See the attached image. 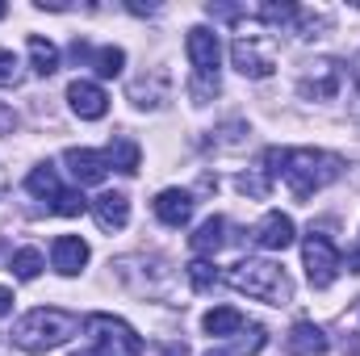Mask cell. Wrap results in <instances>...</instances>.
<instances>
[{"mask_svg":"<svg viewBox=\"0 0 360 356\" xmlns=\"http://www.w3.org/2000/svg\"><path fill=\"white\" fill-rule=\"evenodd\" d=\"M89 68H96L101 80H113V76H122V68H126V51H122V46H96L89 55Z\"/></svg>","mask_w":360,"mask_h":356,"instance_id":"cell-22","label":"cell"},{"mask_svg":"<svg viewBox=\"0 0 360 356\" xmlns=\"http://www.w3.org/2000/svg\"><path fill=\"white\" fill-rule=\"evenodd\" d=\"M13 302H17V298H13V289H4V285H0V319L13 310Z\"/></svg>","mask_w":360,"mask_h":356,"instance_id":"cell-31","label":"cell"},{"mask_svg":"<svg viewBox=\"0 0 360 356\" xmlns=\"http://www.w3.org/2000/svg\"><path fill=\"white\" fill-rule=\"evenodd\" d=\"M264 164H269L264 168L269 180H285V189L297 201H310L319 189L344 177V160L331 151H319V147H269Z\"/></svg>","mask_w":360,"mask_h":356,"instance_id":"cell-1","label":"cell"},{"mask_svg":"<svg viewBox=\"0 0 360 356\" xmlns=\"http://www.w3.org/2000/svg\"><path fill=\"white\" fill-rule=\"evenodd\" d=\"M348 268H352V272H360V252H352V256H348Z\"/></svg>","mask_w":360,"mask_h":356,"instance_id":"cell-33","label":"cell"},{"mask_svg":"<svg viewBox=\"0 0 360 356\" xmlns=\"http://www.w3.org/2000/svg\"><path fill=\"white\" fill-rule=\"evenodd\" d=\"M226 281H231L239 293H248V298H256V302H269V306H289V302H293V281H289V272L281 265H272V260H239V265L226 272Z\"/></svg>","mask_w":360,"mask_h":356,"instance_id":"cell-3","label":"cell"},{"mask_svg":"<svg viewBox=\"0 0 360 356\" xmlns=\"http://www.w3.org/2000/svg\"><path fill=\"white\" fill-rule=\"evenodd\" d=\"M184 51H188V63H193V76H197V80H218L222 46H218V34H214V30L193 25L188 38H184Z\"/></svg>","mask_w":360,"mask_h":356,"instance_id":"cell-8","label":"cell"},{"mask_svg":"<svg viewBox=\"0 0 360 356\" xmlns=\"http://www.w3.org/2000/svg\"><path fill=\"white\" fill-rule=\"evenodd\" d=\"M205 356H231V352H222V348H218V352H205Z\"/></svg>","mask_w":360,"mask_h":356,"instance_id":"cell-35","label":"cell"},{"mask_svg":"<svg viewBox=\"0 0 360 356\" xmlns=\"http://www.w3.org/2000/svg\"><path fill=\"white\" fill-rule=\"evenodd\" d=\"M139 160H143V151H139V143H130L126 134H117V139L105 147V164L117 168V172H126V177L139 172Z\"/></svg>","mask_w":360,"mask_h":356,"instance_id":"cell-19","label":"cell"},{"mask_svg":"<svg viewBox=\"0 0 360 356\" xmlns=\"http://www.w3.org/2000/svg\"><path fill=\"white\" fill-rule=\"evenodd\" d=\"M201 327H205L210 336H239L248 323H243V314H239L235 306H214V310L201 319Z\"/></svg>","mask_w":360,"mask_h":356,"instance_id":"cell-21","label":"cell"},{"mask_svg":"<svg viewBox=\"0 0 360 356\" xmlns=\"http://www.w3.org/2000/svg\"><path fill=\"white\" fill-rule=\"evenodd\" d=\"M92 218H96V227L101 231H122L126 222H130V201H126V193H101L96 201H89Z\"/></svg>","mask_w":360,"mask_h":356,"instance_id":"cell-13","label":"cell"},{"mask_svg":"<svg viewBox=\"0 0 360 356\" xmlns=\"http://www.w3.org/2000/svg\"><path fill=\"white\" fill-rule=\"evenodd\" d=\"M239 189H243L248 197L264 201V197H269V189H272V180H269V172H243V177H239Z\"/></svg>","mask_w":360,"mask_h":356,"instance_id":"cell-27","label":"cell"},{"mask_svg":"<svg viewBox=\"0 0 360 356\" xmlns=\"http://www.w3.org/2000/svg\"><path fill=\"white\" fill-rule=\"evenodd\" d=\"M340 89H344V63H335V59L310 63L306 76H302V84H297V92H302L306 101H331Z\"/></svg>","mask_w":360,"mask_h":356,"instance_id":"cell-9","label":"cell"},{"mask_svg":"<svg viewBox=\"0 0 360 356\" xmlns=\"http://www.w3.org/2000/svg\"><path fill=\"white\" fill-rule=\"evenodd\" d=\"M205 13H210V17H218V21H239V17H243V8H239V4H205Z\"/></svg>","mask_w":360,"mask_h":356,"instance_id":"cell-29","label":"cell"},{"mask_svg":"<svg viewBox=\"0 0 360 356\" xmlns=\"http://www.w3.org/2000/svg\"><path fill=\"white\" fill-rule=\"evenodd\" d=\"M256 243H260L264 252H285V248L293 243V218L281 214V210L264 214L260 227H256Z\"/></svg>","mask_w":360,"mask_h":356,"instance_id":"cell-14","label":"cell"},{"mask_svg":"<svg viewBox=\"0 0 360 356\" xmlns=\"http://www.w3.org/2000/svg\"><path fill=\"white\" fill-rule=\"evenodd\" d=\"M8 268H13L17 281H34V276L42 272V252H38V248H21V252H13Z\"/></svg>","mask_w":360,"mask_h":356,"instance_id":"cell-24","label":"cell"},{"mask_svg":"<svg viewBox=\"0 0 360 356\" xmlns=\"http://www.w3.org/2000/svg\"><path fill=\"white\" fill-rule=\"evenodd\" d=\"M76 331H80V319H76V314L55 310V306H38V310L21 314V319L13 323V336H8V340H13V348L38 356V352H51V348L68 344Z\"/></svg>","mask_w":360,"mask_h":356,"instance_id":"cell-2","label":"cell"},{"mask_svg":"<svg viewBox=\"0 0 360 356\" xmlns=\"http://www.w3.org/2000/svg\"><path fill=\"white\" fill-rule=\"evenodd\" d=\"M25 51H30V63H34V76H55L59 72V46L51 42V38H42V34H30L25 38Z\"/></svg>","mask_w":360,"mask_h":356,"instance_id":"cell-17","label":"cell"},{"mask_svg":"<svg viewBox=\"0 0 360 356\" xmlns=\"http://www.w3.org/2000/svg\"><path fill=\"white\" fill-rule=\"evenodd\" d=\"M63 164H68V172L80 180V184H101L105 172H109L105 155L101 151H89V147H68L63 151Z\"/></svg>","mask_w":360,"mask_h":356,"instance_id":"cell-11","label":"cell"},{"mask_svg":"<svg viewBox=\"0 0 360 356\" xmlns=\"http://www.w3.org/2000/svg\"><path fill=\"white\" fill-rule=\"evenodd\" d=\"M130 101H134L139 109H155V105H164V101H168V72H155L151 80H147V76L134 80V84H130Z\"/></svg>","mask_w":360,"mask_h":356,"instance_id":"cell-18","label":"cell"},{"mask_svg":"<svg viewBox=\"0 0 360 356\" xmlns=\"http://www.w3.org/2000/svg\"><path fill=\"white\" fill-rule=\"evenodd\" d=\"M84 331L92 340L89 356H143V340L134 336V327L113 319V314H89Z\"/></svg>","mask_w":360,"mask_h":356,"instance_id":"cell-4","label":"cell"},{"mask_svg":"<svg viewBox=\"0 0 360 356\" xmlns=\"http://www.w3.org/2000/svg\"><path fill=\"white\" fill-rule=\"evenodd\" d=\"M260 17L276 25L281 34H289V30H297V21H302V8L297 4H289V0H281V4H260Z\"/></svg>","mask_w":360,"mask_h":356,"instance_id":"cell-23","label":"cell"},{"mask_svg":"<svg viewBox=\"0 0 360 356\" xmlns=\"http://www.w3.org/2000/svg\"><path fill=\"white\" fill-rule=\"evenodd\" d=\"M25 189H30L34 197H46V201H51V210H55V214H63V218H76V214H84V210H89V197H84V193L63 189L51 164H38V168L25 177Z\"/></svg>","mask_w":360,"mask_h":356,"instance_id":"cell-5","label":"cell"},{"mask_svg":"<svg viewBox=\"0 0 360 356\" xmlns=\"http://www.w3.org/2000/svg\"><path fill=\"white\" fill-rule=\"evenodd\" d=\"M51 265L59 268L63 276H76L80 268L89 265V243H84L80 235H59V239L51 243Z\"/></svg>","mask_w":360,"mask_h":356,"instance_id":"cell-12","label":"cell"},{"mask_svg":"<svg viewBox=\"0 0 360 356\" xmlns=\"http://www.w3.org/2000/svg\"><path fill=\"white\" fill-rule=\"evenodd\" d=\"M239 336H243V340L235 344V356H260L264 352V344H269V331H264L260 323H252V327L239 331Z\"/></svg>","mask_w":360,"mask_h":356,"instance_id":"cell-25","label":"cell"},{"mask_svg":"<svg viewBox=\"0 0 360 356\" xmlns=\"http://www.w3.org/2000/svg\"><path fill=\"white\" fill-rule=\"evenodd\" d=\"M222 231H226V222H222L218 214H214V218H205V222L193 231V239H188V243H193V252H197L201 260H205V256H214V252L226 243V235H222Z\"/></svg>","mask_w":360,"mask_h":356,"instance_id":"cell-20","label":"cell"},{"mask_svg":"<svg viewBox=\"0 0 360 356\" xmlns=\"http://www.w3.org/2000/svg\"><path fill=\"white\" fill-rule=\"evenodd\" d=\"M285 348L293 356H327V336H323V327H314V323H293L289 327V336H285Z\"/></svg>","mask_w":360,"mask_h":356,"instance_id":"cell-16","label":"cell"},{"mask_svg":"<svg viewBox=\"0 0 360 356\" xmlns=\"http://www.w3.org/2000/svg\"><path fill=\"white\" fill-rule=\"evenodd\" d=\"M155 218H160L164 227H184V222L193 218V193H184V189H164V193L155 197Z\"/></svg>","mask_w":360,"mask_h":356,"instance_id":"cell-15","label":"cell"},{"mask_svg":"<svg viewBox=\"0 0 360 356\" xmlns=\"http://www.w3.org/2000/svg\"><path fill=\"white\" fill-rule=\"evenodd\" d=\"M302 260H306V276H310L314 289H331L335 276H340V268H344L340 252H335V243H331L327 235H319V231L306 235V243H302Z\"/></svg>","mask_w":360,"mask_h":356,"instance_id":"cell-6","label":"cell"},{"mask_svg":"<svg viewBox=\"0 0 360 356\" xmlns=\"http://www.w3.org/2000/svg\"><path fill=\"white\" fill-rule=\"evenodd\" d=\"M160 352H164V356H188V348H184V344H164Z\"/></svg>","mask_w":360,"mask_h":356,"instance_id":"cell-32","label":"cell"},{"mask_svg":"<svg viewBox=\"0 0 360 356\" xmlns=\"http://www.w3.org/2000/svg\"><path fill=\"white\" fill-rule=\"evenodd\" d=\"M231 63L248 76V80H264L276 72V51H272L269 38H260V34H239L235 42H231Z\"/></svg>","mask_w":360,"mask_h":356,"instance_id":"cell-7","label":"cell"},{"mask_svg":"<svg viewBox=\"0 0 360 356\" xmlns=\"http://www.w3.org/2000/svg\"><path fill=\"white\" fill-rule=\"evenodd\" d=\"M0 84H17V55L0 46Z\"/></svg>","mask_w":360,"mask_h":356,"instance_id":"cell-28","label":"cell"},{"mask_svg":"<svg viewBox=\"0 0 360 356\" xmlns=\"http://www.w3.org/2000/svg\"><path fill=\"white\" fill-rule=\"evenodd\" d=\"M68 101H72V109H76L84 122H96V117L109 113V96H105L101 84H92V80H72V84H68Z\"/></svg>","mask_w":360,"mask_h":356,"instance_id":"cell-10","label":"cell"},{"mask_svg":"<svg viewBox=\"0 0 360 356\" xmlns=\"http://www.w3.org/2000/svg\"><path fill=\"white\" fill-rule=\"evenodd\" d=\"M4 13H8V8H4V4H0V17H4Z\"/></svg>","mask_w":360,"mask_h":356,"instance_id":"cell-37","label":"cell"},{"mask_svg":"<svg viewBox=\"0 0 360 356\" xmlns=\"http://www.w3.org/2000/svg\"><path fill=\"white\" fill-rule=\"evenodd\" d=\"M352 109H356V117H360V96H356V105H352Z\"/></svg>","mask_w":360,"mask_h":356,"instance_id":"cell-36","label":"cell"},{"mask_svg":"<svg viewBox=\"0 0 360 356\" xmlns=\"http://www.w3.org/2000/svg\"><path fill=\"white\" fill-rule=\"evenodd\" d=\"M184 272H188V281H193V289H201V293L218 285V268L210 265V260H193V265L184 268Z\"/></svg>","mask_w":360,"mask_h":356,"instance_id":"cell-26","label":"cell"},{"mask_svg":"<svg viewBox=\"0 0 360 356\" xmlns=\"http://www.w3.org/2000/svg\"><path fill=\"white\" fill-rule=\"evenodd\" d=\"M13 130H17V113L0 101V134H13Z\"/></svg>","mask_w":360,"mask_h":356,"instance_id":"cell-30","label":"cell"},{"mask_svg":"<svg viewBox=\"0 0 360 356\" xmlns=\"http://www.w3.org/2000/svg\"><path fill=\"white\" fill-rule=\"evenodd\" d=\"M4 193H8V172L0 168V197H4Z\"/></svg>","mask_w":360,"mask_h":356,"instance_id":"cell-34","label":"cell"}]
</instances>
